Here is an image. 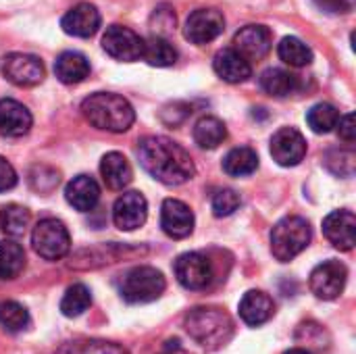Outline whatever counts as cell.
I'll list each match as a JSON object with an SVG mask.
<instances>
[{"mask_svg":"<svg viewBox=\"0 0 356 354\" xmlns=\"http://www.w3.org/2000/svg\"><path fill=\"white\" fill-rule=\"evenodd\" d=\"M29 221H31V215L21 204H6L0 209V230L6 236H13V238L23 236L25 230L29 227Z\"/></svg>","mask_w":356,"mask_h":354,"instance_id":"cell-30","label":"cell"},{"mask_svg":"<svg viewBox=\"0 0 356 354\" xmlns=\"http://www.w3.org/2000/svg\"><path fill=\"white\" fill-rule=\"evenodd\" d=\"M186 330L200 346L215 351L227 344L234 336L232 317L217 307H198L186 315Z\"/></svg>","mask_w":356,"mask_h":354,"instance_id":"cell-3","label":"cell"},{"mask_svg":"<svg viewBox=\"0 0 356 354\" xmlns=\"http://www.w3.org/2000/svg\"><path fill=\"white\" fill-rule=\"evenodd\" d=\"M15 186H17V171L4 156H0V192H8Z\"/></svg>","mask_w":356,"mask_h":354,"instance_id":"cell-37","label":"cell"},{"mask_svg":"<svg viewBox=\"0 0 356 354\" xmlns=\"http://www.w3.org/2000/svg\"><path fill=\"white\" fill-rule=\"evenodd\" d=\"M257 167H259V154L248 146L234 148L223 159V171L232 177L252 175L257 171Z\"/></svg>","mask_w":356,"mask_h":354,"instance_id":"cell-26","label":"cell"},{"mask_svg":"<svg viewBox=\"0 0 356 354\" xmlns=\"http://www.w3.org/2000/svg\"><path fill=\"white\" fill-rule=\"evenodd\" d=\"M60 27L65 33L75 38H92L100 27V13L90 2H79L65 13L60 19Z\"/></svg>","mask_w":356,"mask_h":354,"instance_id":"cell-16","label":"cell"},{"mask_svg":"<svg viewBox=\"0 0 356 354\" xmlns=\"http://www.w3.org/2000/svg\"><path fill=\"white\" fill-rule=\"evenodd\" d=\"M240 207V194L236 190L223 188L213 196V213L215 217H229L232 213H236Z\"/></svg>","mask_w":356,"mask_h":354,"instance_id":"cell-36","label":"cell"},{"mask_svg":"<svg viewBox=\"0 0 356 354\" xmlns=\"http://www.w3.org/2000/svg\"><path fill=\"white\" fill-rule=\"evenodd\" d=\"M325 167L340 177H350L356 169V156L353 150H330L325 156Z\"/></svg>","mask_w":356,"mask_h":354,"instance_id":"cell-35","label":"cell"},{"mask_svg":"<svg viewBox=\"0 0 356 354\" xmlns=\"http://www.w3.org/2000/svg\"><path fill=\"white\" fill-rule=\"evenodd\" d=\"M33 250L46 261H58L71 250V236L63 221L48 217L42 219L31 232Z\"/></svg>","mask_w":356,"mask_h":354,"instance_id":"cell-6","label":"cell"},{"mask_svg":"<svg viewBox=\"0 0 356 354\" xmlns=\"http://www.w3.org/2000/svg\"><path fill=\"white\" fill-rule=\"evenodd\" d=\"M273 313H275L273 298L261 290H250L240 300V317L250 328H259L267 323L273 317Z\"/></svg>","mask_w":356,"mask_h":354,"instance_id":"cell-20","label":"cell"},{"mask_svg":"<svg viewBox=\"0 0 356 354\" xmlns=\"http://www.w3.org/2000/svg\"><path fill=\"white\" fill-rule=\"evenodd\" d=\"M311 238L313 232L307 219L284 217L271 232V252L280 263H290L311 244Z\"/></svg>","mask_w":356,"mask_h":354,"instance_id":"cell-4","label":"cell"},{"mask_svg":"<svg viewBox=\"0 0 356 354\" xmlns=\"http://www.w3.org/2000/svg\"><path fill=\"white\" fill-rule=\"evenodd\" d=\"M261 88L269 94V96H275V98H286V96H292L298 92L300 88V79L298 75L286 71V69H280V67H273V69H267L263 75H261Z\"/></svg>","mask_w":356,"mask_h":354,"instance_id":"cell-24","label":"cell"},{"mask_svg":"<svg viewBox=\"0 0 356 354\" xmlns=\"http://www.w3.org/2000/svg\"><path fill=\"white\" fill-rule=\"evenodd\" d=\"M2 75L15 86L31 88V86H38L44 79V65L33 54L13 52L2 63Z\"/></svg>","mask_w":356,"mask_h":354,"instance_id":"cell-11","label":"cell"},{"mask_svg":"<svg viewBox=\"0 0 356 354\" xmlns=\"http://www.w3.org/2000/svg\"><path fill=\"white\" fill-rule=\"evenodd\" d=\"M173 273L186 290H207L215 277L213 263L202 252H184L173 263Z\"/></svg>","mask_w":356,"mask_h":354,"instance_id":"cell-7","label":"cell"},{"mask_svg":"<svg viewBox=\"0 0 356 354\" xmlns=\"http://www.w3.org/2000/svg\"><path fill=\"white\" fill-rule=\"evenodd\" d=\"M31 113L13 98L0 100V134L6 138H21L31 129Z\"/></svg>","mask_w":356,"mask_h":354,"instance_id":"cell-18","label":"cell"},{"mask_svg":"<svg viewBox=\"0 0 356 354\" xmlns=\"http://www.w3.org/2000/svg\"><path fill=\"white\" fill-rule=\"evenodd\" d=\"M161 227L173 240H184L194 232V213L177 198H167L161 209Z\"/></svg>","mask_w":356,"mask_h":354,"instance_id":"cell-14","label":"cell"},{"mask_svg":"<svg viewBox=\"0 0 356 354\" xmlns=\"http://www.w3.org/2000/svg\"><path fill=\"white\" fill-rule=\"evenodd\" d=\"M338 134H340V138L346 142V144H353L356 140V125H355V115L353 113H348V115H344V117H340V121H338Z\"/></svg>","mask_w":356,"mask_h":354,"instance_id":"cell-39","label":"cell"},{"mask_svg":"<svg viewBox=\"0 0 356 354\" xmlns=\"http://www.w3.org/2000/svg\"><path fill=\"white\" fill-rule=\"evenodd\" d=\"M25 269V250L15 240H0V280H15Z\"/></svg>","mask_w":356,"mask_h":354,"instance_id":"cell-25","label":"cell"},{"mask_svg":"<svg viewBox=\"0 0 356 354\" xmlns=\"http://www.w3.org/2000/svg\"><path fill=\"white\" fill-rule=\"evenodd\" d=\"M142 58L152 67H171L177 61V50L173 48V44L167 38L152 35V38L144 40Z\"/></svg>","mask_w":356,"mask_h":354,"instance_id":"cell-27","label":"cell"},{"mask_svg":"<svg viewBox=\"0 0 356 354\" xmlns=\"http://www.w3.org/2000/svg\"><path fill=\"white\" fill-rule=\"evenodd\" d=\"M56 354H129L123 346L104 340H73L58 348Z\"/></svg>","mask_w":356,"mask_h":354,"instance_id":"cell-34","label":"cell"},{"mask_svg":"<svg viewBox=\"0 0 356 354\" xmlns=\"http://www.w3.org/2000/svg\"><path fill=\"white\" fill-rule=\"evenodd\" d=\"M234 44V50L240 52L246 61H261L269 54L273 35L265 25H246L236 33Z\"/></svg>","mask_w":356,"mask_h":354,"instance_id":"cell-15","label":"cell"},{"mask_svg":"<svg viewBox=\"0 0 356 354\" xmlns=\"http://www.w3.org/2000/svg\"><path fill=\"white\" fill-rule=\"evenodd\" d=\"M225 29V17L217 8H196L186 19L184 35L192 44H209Z\"/></svg>","mask_w":356,"mask_h":354,"instance_id":"cell-9","label":"cell"},{"mask_svg":"<svg viewBox=\"0 0 356 354\" xmlns=\"http://www.w3.org/2000/svg\"><path fill=\"white\" fill-rule=\"evenodd\" d=\"M165 288H167V282H165L163 273L148 265L129 269L119 282V292H121L123 300L129 305L152 303V300L161 298Z\"/></svg>","mask_w":356,"mask_h":354,"instance_id":"cell-5","label":"cell"},{"mask_svg":"<svg viewBox=\"0 0 356 354\" xmlns=\"http://www.w3.org/2000/svg\"><path fill=\"white\" fill-rule=\"evenodd\" d=\"M215 73L227 81V83H242L252 75V67L250 61H246L240 52H236L234 48H223L215 54L213 61Z\"/></svg>","mask_w":356,"mask_h":354,"instance_id":"cell-19","label":"cell"},{"mask_svg":"<svg viewBox=\"0 0 356 354\" xmlns=\"http://www.w3.org/2000/svg\"><path fill=\"white\" fill-rule=\"evenodd\" d=\"M307 121L311 125V129L315 134H330L338 127V121H340V111L334 106V104H327V102H319L315 104L309 115H307Z\"/></svg>","mask_w":356,"mask_h":354,"instance_id":"cell-32","label":"cell"},{"mask_svg":"<svg viewBox=\"0 0 356 354\" xmlns=\"http://www.w3.org/2000/svg\"><path fill=\"white\" fill-rule=\"evenodd\" d=\"M227 138V127L221 119L217 117H202L196 125H194V140L200 148L204 150H213L219 144H223Z\"/></svg>","mask_w":356,"mask_h":354,"instance_id":"cell-28","label":"cell"},{"mask_svg":"<svg viewBox=\"0 0 356 354\" xmlns=\"http://www.w3.org/2000/svg\"><path fill=\"white\" fill-rule=\"evenodd\" d=\"M156 354H190V353L181 346V342H179V340H167Z\"/></svg>","mask_w":356,"mask_h":354,"instance_id":"cell-41","label":"cell"},{"mask_svg":"<svg viewBox=\"0 0 356 354\" xmlns=\"http://www.w3.org/2000/svg\"><path fill=\"white\" fill-rule=\"evenodd\" d=\"M140 165L148 175L165 186H181L196 173L188 150L165 136H148L138 144Z\"/></svg>","mask_w":356,"mask_h":354,"instance_id":"cell-1","label":"cell"},{"mask_svg":"<svg viewBox=\"0 0 356 354\" xmlns=\"http://www.w3.org/2000/svg\"><path fill=\"white\" fill-rule=\"evenodd\" d=\"M29 325V313L23 305L15 300H2L0 303V328L8 334H19L27 330Z\"/></svg>","mask_w":356,"mask_h":354,"instance_id":"cell-31","label":"cell"},{"mask_svg":"<svg viewBox=\"0 0 356 354\" xmlns=\"http://www.w3.org/2000/svg\"><path fill=\"white\" fill-rule=\"evenodd\" d=\"M148 202L140 192H123L113 207V221L121 232H134L146 223Z\"/></svg>","mask_w":356,"mask_h":354,"instance_id":"cell-13","label":"cell"},{"mask_svg":"<svg viewBox=\"0 0 356 354\" xmlns=\"http://www.w3.org/2000/svg\"><path fill=\"white\" fill-rule=\"evenodd\" d=\"M65 198L75 211L90 213L100 200V186L90 175H77L67 184Z\"/></svg>","mask_w":356,"mask_h":354,"instance_id":"cell-21","label":"cell"},{"mask_svg":"<svg viewBox=\"0 0 356 354\" xmlns=\"http://www.w3.org/2000/svg\"><path fill=\"white\" fill-rule=\"evenodd\" d=\"M90 305H92L90 290L83 284H73L60 300V313L65 317H79L90 309Z\"/></svg>","mask_w":356,"mask_h":354,"instance_id":"cell-33","label":"cell"},{"mask_svg":"<svg viewBox=\"0 0 356 354\" xmlns=\"http://www.w3.org/2000/svg\"><path fill=\"white\" fill-rule=\"evenodd\" d=\"M315 4L330 15H344L353 10L355 0H315Z\"/></svg>","mask_w":356,"mask_h":354,"instance_id":"cell-38","label":"cell"},{"mask_svg":"<svg viewBox=\"0 0 356 354\" xmlns=\"http://www.w3.org/2000/svg\"><path fill=\"white\" fill-rule=\"evenodd\" d=\"M348 271L340 261H325L311 273V292L321 300H336L346 288Z\"/></svg>","mask_w":356,"mask_h":354,"instance_id":"cell-8","label":"cell"},{"mask_svg":"<svg viewBox=\"0 0 356 354\" xmlns=\"http://www.w3.org/2000/svg\"><path fill=\"white\" fill-rule=\"evenodd\" d=\"M100 173L108 190H123L131 184L134 171L129 161L121 152H108L102 156Z\"/></svg>","mask_w":356,"mask_h":354,"instance_id":"cell-22","label":"cell"},{"mask_svg":"<svg viewBox=\"0 0 356 354\" xmlns=\"http://www.w3.org/2000/svg\"><path fill=\"white\" fill-rule=\"evenodd\" d=\"M277 54L290 67H305L313 61V50L296 35H286L277 46Z\"/></svg>","mask_w":356,"mask_h":354,"instance_id":"cell-29","label":"cell"},{"mask_svg":"<svg viewBox=\"0 0 356 354\" xmlns=\"http://www.w3.org/2000/svg\"><path fill=\"white\" fill-rule=\"evenodd\" d=\"M307 154V140L294 127H282L271 138V156L282 167H296Z\"/></svg>","mask_w":356,"mask_h":354,"instance_id":"cell-12","label":"cell"},{"mask_svg":"<svg viewBox=\"0 0 356 354\" xmlns=\"http://www.w3.org/2000/svg\"><path fill=\"white\" fill-rule=\"evenodd\" d=\"M81 113L90 125L111 134H123L136 121V111L129 100L113 92L90 94L81 102Z\"/></svg>","mask_w":356,"mask_h":354,"instance_id":"cell-2","label":"cell"},{"mask_svg":"<svg viewBox=\"0 0 356 354\" xmlns=\"http://www.w3.org/2000/svg\"><path fill=\"white\" fill-rule=\"evenodd\" d=\"M102 48L113 58L123 61V63H131V61L142 58L144 40L129 27L111 25V27H106V31L102 35Z\"/></svg>","mask_w":356,"mask_h":354,"instance_id":"cell-10","label":"cell"},{"mask_svg":"<svg viewBox=\"0 0 356 354\" xmlns=\"http://www.w3.org/2000/svg\"><path fill=\"white\" fill-rule=\"evenodd\" d=\"M325 238L338 250H353L356 244V217L353 211H334L323 221Z\"/></svg>","mask_w":356,"mask_h":354,"instance_id":"cell-17","label":"cell"},{"mask_svg":"<svg viewBox=\"0 0 356 354\" xmlns=\"http://www.w3.org/2000/svg\"><path fill=\"white\" fill-rule=\"evenodd\" d=\"M54 73L56 77L67 83V86H75L81 83L88 75H90V61L79 54V52H63L56 61H54Z\"/></svg>","mask_w":356,"mask_h":354,"instance_id":"cell-23","label":"cell"},{"mask_svg":"<svg viewBox=\"0 0 356 354\" xmlns=\"http://www.w3.org/2000/svg\"><path fill=\"white\" fill-rule=\"evenodd\" d=\"M284 354H313L311 351H307V348H292V351H288V353Z\"/></svg>","mask_w":356,"mask_h":354,"instance_id":"cell-42","label":"cell"},{"mask_svg":"<svg viewBox=\"0 0 356 354\" xmlns=\"http://www.w3.org/2000/svg\"><path fill=\"white\" fill-rule=\"evenodd\" d=\"M167 10H169V8H159V10L154 13V17H152V19L156 21L159 33H161V31H171V29L175 27V13H171V15L165 19ZM156 27H154V29H156ZM159 33H156V35H159Z\"/></svg>","mask_w":356,"mask_h":354,"instance_id":"cell-40","label":"cell"}]
</instances>
